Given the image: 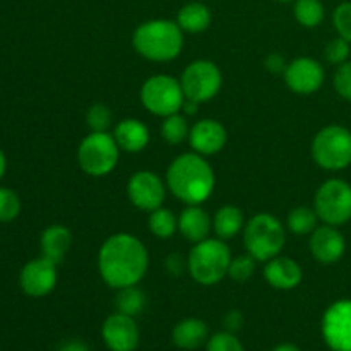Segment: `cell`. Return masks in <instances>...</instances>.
Returning a JSON list of instances; mask_svg holds the SVG:
<instances>
[{
  "label": "cell",
  "instance_id": "obj_39",
  "mask_svg": "<svg viewBox=\"0 0 351 351\" xmlns=\"http://www.w3.org/2000/svg\"><path fill=\"white\" fill-rule=\"evenodd\" d=\"M223 324H225V329L228 332H237L243 326V315L240 314L239 311H230L228 314L225 315Z\"/></svg>",
  "mask_w": 351,
  "mask_h": 351
},
{
  "label": "cell",
  "instance_id": "obj_38",
  "mask_svg": "<svg viewBox=\"0 0 351 351\" xmlns=\"http://www.w3.org/2000/svg\"><path fill=\"white\" fill-rule=\"evenodd\" d=\"M187 267V263L184 261V257L180 254H170L167 259V269L170 271V274L173 276H180L184 273V269Z\"/></svg>",
  "mask_w": 351,
  "mask_h": 351
},
{
  "label": "cell",
  "instance_id": "obj_36",
  "mask_svg": "<svg viewBox=\"0 0 351 351\" xmlns=\"http://www.w3.org/2000/svg\"><path fill=\"white\" fill-rule=\"evenodd\" d=\"M335 89L341 98L351 101V62H345L335 74Z\"/></svg>",
  "mask_w": 351,
  "mask_h": 351
},
{
  "label": "cell",
  "instance_id": "obj_35",
  "mask_svg": "<svg viewBox=\"0 0 351 351\" xmlns=\"http://www.w3.org/2000/svg\"><path fill=\"white\" fill-rule=\"evenodd\" d=\"M208 351H245L233 332H218L208 341Z\"/></svg>",
  "mask_w": 351,
  "mask_h": 351
},
{
  "label": "cell",
  "instance_id": "obj_13",
  "mask_svg": "<svg viewBox=\"0 0 351 351\" xmlns=\"http://www.w3.org/2000/svg\"><path fill=\"white\" fill-rule=\"evenodd\" d=\"M19 285L27 297H47L57 285V264L43 256L29 261L21 271Z\"/></svg>",
  "mask_w": 351,
  "mask_h": 351
},
{
  "label": "cell",
  "instance_id": "obj_27",
  "mask_svg": "<svg viewBox=\"0 0 351 351\" xmlns=\"http://www.w3.org/2000/svg\"><path fill=\"white\" fill-rule=\"evenodd\" d=\"M147 223H149L151 233L158 237V239H170V237L175 235L178 228L177 216L173 215L171 209L163 208V206L151 211L149 221Z\"/></svg>",
  "mask_w": 351,
  "mask_h": 351
},
{
  "label": "cell",
  "instance_id": "obj_6",
  "mask_svg": "<svg viewBox=\"0 0 351 351\" xmlns=\"http://www.w3.org/2000/svg\"><path fill=\"white\" fill-rule=\"evenodd\" d=\"M120 147L113 134L91 132L77 147V163L91 177H105L115 170Z\"/></svg>",
  "mask_w": 351,
  "mask_h": 351
},
{
  "label": "cell",
  "instance_id": "obj_8",
  "mask_svg": "<svg viewBox=\"0 0 351 351\" xmlns=\"http://www.w3.org/2000/svg\"><path fill=\"white\" fill-rule=\"evenodd\" d=\"M141 101L144 108L158 117H170L184 108L185 95L180 79L173 75L156 74L146 79L141 88Z\"/></svg>",
  "mask_w": 351,
  "mask_h": 351
},
{
  "label": "cell",
  "instance_id": "obj_18",
  "mask_svg": "<svg viewBox=\"0 0 351 351\" xmlns=\"http://www.w3.org/2000/svg\"><path fill=\"white\" fill-rule=\"evenodd\" d=\"M264 278L276 290H293L302 283V267L291 257L276 256L267 261L264 267Z\"/></svg>",
  "mask_w": 351,
  "mask_h": 351
},
{
  "label": "cell",
  "instance_id": "obj_37",
  "mask_svg": "<svg viewBox=\"0 0 351 351\" xmlns=\"http://www.w3.org/2000/svg\"><path fill=\"white\" fill-rule=\"evenodd\" d=\"M264 65H266V69L269 72H273V74H280V72L287 71V60H285V57L281 53H276V51H273V53H269L266 57V60H264Z\"/></svg>",
  "mask_w": 351,
  "mask_h": 351
},
{
  "label": "cell",
  "instance_id": "obj_7",
  "mask_svg": "<svg viewBox=\"0 0 351 351\" xmlns=\"http://www.w3.org/2000/svg\"><path fill=\"white\" fill-rule=\"evenodd\" d=\"M312 156L321 168L338 171L351 165V132L346 127L328 125L315 134Z\"/></svg>",
  "mask_w": 351,
  "mask_h": 351
},
{
  "label": "cell",
  "instance_id": "obj_3",
  "mask_svg": "<svg viewBox=\"0 0 351 351\" xmlns=\"http://www.w3.org/2000/svg\"><path fill=\"white\" fill-rule=\"evenodd\" d=\"M132 45L141 57L153 62H170L184 48V31L177 21L151 19L132 34Z\"/></svg>",
  "mask_w": 351,
  "mask_h": 351
},
{
  "label": "cell",
  "instance_id": "obj_44",
  "mask_svg": "<svg viewBox=\"0 0 351 351\" xmlns=\"http://www.w3.org/2000/svg\"><path fill=\"white\" fill-rule=\"evenodd\" d=\"M276 2H295V0H276Z\"/></svg>",
  "mask_w": 351,
  "mask_h": 351
},
{
  "label": "cell",
  "instance_id": "obj_21",
  "mask_svg": "<svg viewBox=\"0 0 351 351\" xmlns=\"http://www.w3.org/2000/svg\"><path fill=\"white\" fill-rule=\"evenodd\" d=\"M72 245V233L64 225H51L43 230L40 239L41 256L55 264H60L64 261L65 254L69 252Z\"/></svg>",
  "mask_w": 351,
  "mask_h": 351
},
{
  "label": "cell",
  "instance_id": "obj_32",
  "mask_svg": "<svg viewBox=\"0 0 351 351\" xmlns=\"http://www.w3.org/2000/svg\"><path fill=\"white\" fill-rule=\"evenodd\" d=\"M257 259L252 257L250 254L245 256H237L235 259H232L228 267V276L235 281H247L249 278H252L254 271H256Z\"/></svg>",
  "mask_w": 351,
  "mask_h": 351
},
{
  "label": "cell",
  "instance_id": "obj_4",
  "mask_svg": "<svg viewBox=\"0 0 351 351\" xmlns=\"http://www.w3.org/2000/svg\"><path fill=\"white\" fill-rule=\"evenodd\" d=\"M232 254L221 239H206L194 243L187 259V269L194 281L204 287L219 283L228 276Z\"/></svg>",
  "mask_w": 351,
  "mask_h": 351
},
{
  "label": "cell",
  "instance_id": "obj_40",
  "mask_svg": "<svg viewBox=\"0 0 351 351\" xmlns=\"http://www.w3.org/2000/svg\"><path fill=\"white\" fill-rule=\"evenodd\" d=\"M58 351H89L82 341H67L58 348Z\"/></svg>",
  "mask_w": 351,
  "mask_h": 351
},
{
  "label": "cell",
  "instance_id": "obj_10",
  "mask_svg": "<svg viewBox=\"0 0 351 351\" xmlns=\"http://www.w3.org/2000/svg\"><path fill=\"white\" fill-rule=\"evenodd\" d=\"M185 99L202 103L209 101L219 93L223 75L218 65L211 60H195L185 67L180 77Z\"/></svg>",
  "mask_w": 351,
  "mask_h": 351
},
{
  "label": "cell",
  "instance_id": "obj_5",
  "mask_svg": "<svg viewBox=\"0 0 351 351\" xmlns=\"http://www.w3.org/2000/svg\"><path fill=\"white\" fill-rule=\"evenodd\" d=\"M243 242L247 252L259 263H267L280 256L287 242V230L276 216L269 213H259L252 216L243 230Z\"/></svg>",
  "mask_w": 351,
  "mask_h": 351
},
{
  "label": "cell",
  "instance_id": "obj_25",
  "mask_svg": "<svg viewBox=\"0 0 351 351\" xmlns=\"http://www.w3.org/2000/svg\"><path fill=\"white\" fill-rule=\"evenodd\" d=\"M146 302V295H144V291L141 288H137V285L120 288L119 295L115 298L117 312L130 315V317H136V315H139L144 311Z\"/></svg>",
  "mask_w": 351,
  "mask_h": 351
},
{
  "label": "cell",
  "instance_id": "obj_23",
  "mask_svg": "<svg viewBox=\"0 0 351 351\" xmlns=\"http://www.w3.org/2000/svg\"><path fill=\"white\" fill-rule=\"evenodd\" d=\"M211 10L202 2H189L178 10L177 24L184 33L197 34L211 26Z\"/></svg>",
  "mask_w": 351,
  "mask_h": 351
},
{
  "label": "cell",
  "instance_id": "obj_22",
  "mask_svg": "<svg viewBox=\"0 0 351 351\" xmlns=\"http://www.w3.org/2000/svg\"><path fill=\"white\" fill-rule=\"evenodd\" d=\"M208 339V326L201 319H184L178 322L171 332V341L182 350H197Z\"/></svg>",
  "mask_w": 351,
  "mask_h": 351
},
{
  "label": "cell",
  "instance_id": "obj_2",
  "mask_svg": "<svg viewBox=\"0 0 351 351\" xmlns=\"http://www.w3.org/2000/svg\"><path fill=\"white\" fill-rule=\"evenodd\" d=\"M213 167L202 154L184 153L175 158L167 171V187L187 206L202 204L215 191Z\"/></svg>",
  "mask_w": 351,
  "mask_h": 351
},
{
  "label": "cell",
  "instance_id": "obj_20",
  "mask_svg": "<svg viewBox=\"0 0 351 351\" xmlns=\"http://www.w3.org/2000/svg\"><path fill=\"white\" fill-rule=\"evenodd\" d=\"M113 137H115L120 151H125V153H139L149 144L151 139L149 129L136 119H125L117 123Z\"/></svg>",
  "mask_w": 351,
  "mask_h": 351
},
{
  "label": "cell",
  "instance_id": "obj_14",
  "mask_svg": "<svg viewBox=\"0 0 351 351\" xmlns=\"http://www.w3.org/2000/svg\"><path fill=\"white\" fill-rule=\"evenodd\" d=\"M324 67L317 60L308 57H300L291 60L285 71V82L297 95H312L319 91L324 84Z\"/></svg>",
  "mask_w": 351,
  "mask_h": 351
},
{
  "label": "cell",
  "instance_id": "obj_26",
  "mask_svg": "<svg viewBox=\"0 0 351 351\" xmlns=\"http://www.w3.org/2000/svg\"><path fill=\"white\" fill-rule=\"evenodd\" d=\"M293 16L304 27H317L324 21L326 9L321 0H295Z\"/></svg>",
  "mask_w": 351,
  "mask_h": 351
},
{
  "label": "cell",
  "instance_id": "obj_42",
  "mask_svg": "<svg viewBox=\"0 0 351 351\" xmlns=\"http://www.w3.org/2000/svg\"><path fill=\"white\" fill-rule=\"evenodd\" d=\"M7 170V160H5V154H3V151L0 149V178L3 177V173H5Z\"/></svg>",
  "mask_w": 351,
  "mask_h": 351
},
{
  "label": "cell",
  "instance_id": "obj_34",
  "mask_svg": "<svg viewBox=\"0 0 351 351\" xmlns=\"http://www.w3.org/2000/svg\"><path fill=\"white\" fill-rule=\"evenodd\" d=\"M332 24L341 38L351 43V2L339 3L332 14Z\"/></svg>",
  "mask_w": 351,
  "mask_h": 351
},
{
  "label": "cell",
  "instance_id": "obj_12",
  "mask_svg": "<svg viewBox=\"0 0 351 351\" xmlns=\"http://www.w3.org/2000/svg\"><path fill=\"white\" fill-rule=\"evenodd\" d=\"M127 195H129L130 202L141 211H154L163 206L167 187L160 175L149 170H143L130 177L129 184H127Z\"/></svg>",
  "mask_w": 351,
  "mask_h": 351
},
{
  "label": "cell",
  "instance_id": "obj_33",
  "mask_svg": "<svg viewBox=\"0 0 351 351\" xmlns=\"http://www.w3.org/2000/svg\"><path fill=\"white\" fill-rule=\"evenodd\" d=\"M324 57H326V60L331 62V64H335V65H341V64H345V62H348L350 41H346L345 38H341V36L331 40L328 45H326Z\"/></svg>",
  "mask_w": 351,
  "mask_h": 351
},
{
  "label": "cell",
  "instance_id": "obj_11",
  "mask_svg": "<svg viewBox=\"0 0 351 351\" xmlns=\"http://www.w3.org/2000/svg\"><path fill=\"white\" fill-rule=\"evenodd\" d=\"M322 338L332 351H351V300H338L322 317Z\"/></svg>",
  "mask_w": 351,
  "mask_h": 351
},
{
  "label": "cell",
  "instance_id": "obj_43",
  "mask_svg": "<svg viewBox=\"0 0 351 351\" xmlns=\"http://www.w3.org/2000/svg\"><path fill=\"white\" fill-rule=\"evenodd\" d=\"M273 351H302V350L297 348L295 345H280V346H276Z\"/></svg>",
  "mask_w": 351,
  "mask_h": 351
},
{
  "label": "cell",
  "instance_id": "obj_28",
  "mask_svg": "<svg viewBox=\"0 0 351 351\" xmlns=\"http://www.w3.org/2000/svg\"><path fill=\"white\" fill-rule=\"evenodd\" d=\"M317 213L307 206H298L288 215V230L295 235H311L317 228Z\"/></svg>",
  "mask_w": 351,
  "mask_h": 351
},
{
  "label": "cell",
  "instance_id": "obj_1",
  "mask_svg": "<svg viewBox=\"0 0 351 351\" xmlns=\"http://www.w3.org/2000/svg\"><path fill=\"white\" fill-rule=\"evenodd\" d=\"M149 254L146 245L130 233H117L103 242L98 269L108 287L120 290L139 283L147 273Z\"/></svg>",
  "mask_w": 351,
  "mask_h": 351
},
{
  "label": "cell",
  "instance_id": "obj_29",
  "mask_svg": "<svg viewBox=\"0 0 351 351\" xmlns=\"http://www.w3.org/2000/svg\"><path fill=\"white\" fill-rule=\"evenodd\" d=\"M189 122L185 115L182 113H173L170 117H165L163 123H161V137L167 141L168 144H180L185 139H189Z\"/></svg>",
  "mask_w": 351,
  "mask_h": 351
},
{
  "label": "cell",
  "instance_id": "obj_15",
  "mask_svg": "<svg viewBox=\"0 0 351 351\" xmlns=\"http://www.w3.org/2000/svg\"><path fill=\"white\" fill-rule=\"evenodd\" d=\"M105 345L112 351H134L139 345V329L134 317L115 312L101 328Z\"/></svg>",
  "mask_w": 351,
  "mask_h": 351
},
{
  "label": "cell",
  "instance_id": "obj_17",
  "mask_svg": "<svg viewBox=\"0 0 351 351\" xmlns=\"http://www.w3.org/2000/svg\"><path fill=\"white\" fill-rule=\"evenodd\" d=\"M226 139V129L213 119L199 120L192 125L191 134H189V141L194 149V153L202 154V156H213V154L219 153L225 147Z\"/></svg>",
  "mask_w": 351,
  "mask_h": 351
},
{
  "label": "cell",
  "instance_id": "obj_24",
  "mask_svg": "<svg viewBox=\"0 0 351 351\" xmlns=\"http://www.w3.org/2000/svg\"><path fill=\"white\" fill-rule=\"evenodd\" d=\"M243 228V213L237 206H223L216 211L213 218V230L216 232L218 239L228 240L239 235Z\"/></svg>",
  "mask_w": 351,
  "mask_h": 351
},
{
  "label": "cell",
  "instance_id": "obj_31",
  "mask_svg": "<svg viewBox=\"0 0 351 351\" xmlns=\"http://www.w3.org/2000/svg\"><path fill=\"white\" fill-rule=\"evenodd\" d=\"M21 213V199L14 191L0 187V221L9 223Z\"/></svg>",
  "mask_w": 351,
  "mask_h": 351
},
{
  "label": "cell",
  "instance_id": "obj_30",
  "mask_svg": "<svg viewBox=\"0 0 351 351\" xmlns=\"http://www.w3.org/2000/svg\"><path fill=\"white\" fill-rule=\"evenodd\" d=\"M86 123L91 132H108V127L112 125V112L103 103H96L86 113Z\"/></svg>",
  "mask_w": 351,
  "mask_h": 351
},
{
  "label": "cell",
  "instance_id": "obj_19",
  "mask_svg": "<svg viewBox=\"0 0 351 351\" xmlns=\"http://www.w3.org/2000/svg\"><path fill=\"white\" fill-rule=\"evenodd\" d=\"M213 228V219L201 208V204L187 206L178 216V232L185 240L192 243H199L208 239Z\"/></svg>",
  "mask_w": 351,
  "mask_h": 351
},
{
  "label": "cell",
  "instance_id": "obj_16",
  "mask_svg": "<svg viewBox=\"0 0 351 351\" xmlns=\"http://www.w3.org/2000/svg\"><path fill=\"white\" fill-rule=\"evenodd\" d=\"M308 249L315 261L322 264H335L343 257L346 249V240L336 226L324 225L311 233Z\"/></svg>",
  "mask_w": 351,
  "mask_h": 351
},
{
  "label": "cell",
  "instance_id": "obj_41",
  "mask_svg": "<svg viewBox=\"0 0 351 351\" xmlns=\"http://www.w3.org/2000/svg\"><path fill=\"white\" fill-rule=\"evenodd\" d=\"M197 105H199V103L191 101V99H185L184 108H182V110H184L187 115H195V113H197Z\"/></svg>",
  "mask_w": 351,
  "mask_h": 351
},
{
  "label": "cell",
  "instance_id": "obj_9",
  "mask_svg": "<svg viewBox=\"0 0 351 351\" xmlns=\"http://www.w3.org/2000/svg\"><path fill=\"white\" fill-rule=\"evenodd\" d=\"M314 209L326 225H345L351 219V185L339 178L324 182L315 192Z\"/></svg>",
  "mask_w": 351,
  "mask_h": 351
}]
</instances>
